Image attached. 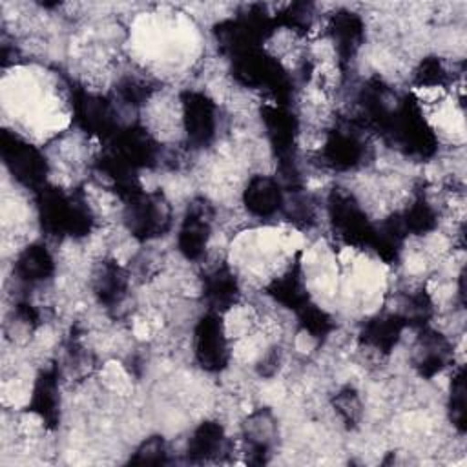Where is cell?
<instances>
[{
  "instance_id": "obj_26",
  "label": "cell",
  "mask_w": 467,
  "mask_h": 467,
  "mask_svg": "<svg viewBox=\"0 0 467 467\" xmlns=\"http://www.w3.org/2000/svg\"><path fill=\"white\" fill-rule=\"evenodd\" d=\"M162 460H164V443L161 438H151L144 441L133 458V462H140V463H159Z\"/></svg>"
},
{
  "instance_id": "obj_12",
  "label": "cell",
  "mask_w": 467,
  "mask_h": 467,
  "mask_svg": "<svg viewBox=\"0 0 467 467\" xmlns=\"http://www.w3.org/2000/svg\"><path fill=\"white\" fill-rule=\"evenodd\" d=\"M332 35L341 58H350L363 36V24L358 15L341 11L332 20Z\"/></svg>"
},
{
  "instance_id": "obj_15",
  "label": "cell",
  "mask_w": 467,
  "mask_h": 467,
  "mask_svg": "<svg viewBox=\"0 0 467 467\" xmlns=\"http://www.w3.org/2000/svg\"><path fill=\"white\" fill-rule=\"evenodd\" d=\"M53 272V259L46 246L33 244L26 248L16 261V274L27 283H36L46 279Z\"/></svg>"
},
{
  "instance_id": "obj_23",
  "label": "cell",
  "mask_w": 467,
  "mask_h": 467,
  "mask_svg": "<svg viewBox=\"0 0 467 467\" xmlns=\"http://www.w3.org/2000/svg\"><path fill=\"white\" fill-rule=\"evenodd\" d=\"M336 410L339 412V416L347 421V423H354L358 421L359 414H361V403L358 394L352 389H345L341 390L336 400H334Z\"/></svg>"
},
{
  "instance_id": "obj_21",
  "label": "cell",
  "mask_w": 467,
  "mask_h": 467,
  "mask_svg": "<svg viewBox=\"0 0 467 467\" xmlns=\"http://www.w3.org/2000/svg\"><path fill=\"white\" fill-rule=\"evenodd\" d=\"M299 319L305 330H308L312 336H323L330 328L328 316L312 305H306L299 310Z\"/></svg>"
},
{
  "instance_id": "obj_4",
  "label": "cell",
  "mask_w": 467,
  "mask_h": 467,
  "mask_svg": "<svg viewBox=\"0 0 467 467\" xmlns=\"http://www.w3.org/2000/svg\"><path fill=\"white\" fill-rule=\"evenodd\" d=\"M330 215L337 234L354 244H372L376 230L368 224L361 208L347 193H334L330 199Z\"/></svg>"
},
{
  "instance_id": "obj_5",
  "label": "cell",
  "mask_w": 467,
  "mask_h": 467,
  "mask_svg": "<svg viewBox=\"0 0 467 467\" xmlns=\"http://www.w3.org/2000/svg\"><path fill=\"white\" fill-rule=\"evenodd\" d=\"M195 356L208 370H219L226 365V341L217 314H206L199 321L195 328Z\"/></svg>"
},
{
  "instance_id": "obj_20",
  "label": "cell",
  "mask_w": 467,
  "mask_h": 467,
  "mask_svg": "<svg viewBox=\"0 0 467 467\" xmlns=\"http://www.w3.org/2000/svg\"><path fill=\"white\" fill-rule=\"evenodd\" d=\"M401 224L405 232H414V234H423L434 228L436 224V215L432 208L425 201H416L401 217Z\"/></svg>"
},
{
  "instance_id": "obj_7",
  "label": "cell",
  "mask_w": 467,
  "mask_h": 467,
  "mask_svg": "<svg viewBox=\"0 0 467 467\" xmlns=\"http://www.w3.org/2000/svg\"><path fill=\"white\" fill-rule=\"evenodd\" d=\"M210 234V210L208 206L197 202L192 204L182 228L179 232V250L188 257V259H197L208 241Z\"/></svg>"
},
{
  "instance_id": "obj_22",
  "label": "cell",
  "mask_w": 467,
  "mask_h": 467,
  "mask_svg": "<svg viewBox=\"0 0 467 467\" xmlns=\"http://www.w3.org/2000/svg\"><path fill=\"white\" fill-rule=\"evenodd\" d=\"M447 73H445V67L441 66V62L434 57H429L425 58L418 71H416V80L420 86H441L443 80H445Z\"/></svg>"
},
{
  "instance_id": "obj_19",
  "label": "cell",
  "mask_w": 467,
  "mask_h": 467,
  "mask_svg": "<svg viewBox=\"0 0 467 467\" xmlns=\"http://www.w3.org/2000/svg\"><path fill=\"white\" fill-rule=\"evenodd\" d=\"M95 290L104 303H115L126 290V281L117 265L106 263L95 279Z\"/></svg>"
},
{
  "instance_id": "obj_25",
  "label": "cell",
  "mask_w": 467,
  "mask_h": 467,
  "mask_svg": "<svg viewBox=\"0 0 467 467\" xmlns=\"http://www.w3.org/2000/svg\"><path fill=\"white\" fill-rule=\"evenodd\" d=\"M150 91H151V88L144 80H139V78H126L119 86L120 97L130 104H140L142 100H146L150 97Z\"/></svg>"
},
{
  "instance_id": "obj_1",
  "label": "cell",
  "mask_w": 467,
  "mask_h": 467,
  "mask_svg": "<svg viewBox=\"0 0 467 467\" xmlns=\"http://www.w3.org/2000/svg\"><path fill=\"white\" fill-rule=\"evenodd\" d=\"M42 228L51 235H84L89 230V212L58 190H44L38 199Z\"/></svg>"
},
{
  "instance_id": "obj_17",
  "label": "cell",
  "mask_w": 467,
  "mask_h": 467,
  "mask_svg": "<svg viewBox=\"0 0 467 467\" xmlns=\"http://www.w3.org/2000/svg\"><path fill=\"white\" fill-rule=\"evenodd\" d=\"M204 296L215 308H228L237 296V283L226 268H215L204 283Z\"/></svg>"
},
{
  "instance_id": "obj_14",
  "label": "cell",
  "mask_w": 467,
  "mask_h": 467,
  "mask_svg": "<svg viewBox=\"0 0 467 467\" xmlns=\"http://www.w3.org/2000/svg\"><path fill=\"white\" fill-rule=\"evenodd\" d=\"M31 410L38 412L47 423H57L58 418V392L55 372H44L35 383L31 396Z\"/></svg>"
},
{
  "instance_id": "obj_8",
  "label": "cell",
  "mask_w": 467,
  "mask_h": 467,
  "mask_svg": "<svg viewBox=\"0 0 467 467\" xmlns=\"http://www.w3.org/2000/svg\"><path fill=\"white\" fill-rule=\"evenodd\" d=\"M244 204L257 217H268L275 213L283 204L279 182L265 175L254 177L244 190Z\"/></svg>"
},
{
  "instance_id": "obj_10",
  "label": "cell",
  "mask_w": 467,
  "mask_h": 467,
  "mask_svg": "<svg viewBox=\"0 0 467 467\" xmlns=\"http://www.w3.org/2000/svg\"><path fill=\"white\" fill-rule=\"evenodd\" d=\"M325 161L339 170L356 166L363 157V144L354 133L334 131L325 144Z\"/></svg>"
},
{
  "instance_id": "obj_6",
  "label": "cell",
  "mask_w": 467,
  "mask_h": 467,
  "mask_svg": "<svg viewBox=\"0 0 467 467\" xmlns=\"http://www.w3.org/2000/svg\"><path fill=\"white\" fill-rule=\"evenodd\" d=\"M184 128L190 142L202 146L206 144L215 131V108L201 93L184 95Z\"/></svg>"
},
{
  "instance_id": "obj_11",
  "label": "cell",
  "mask_w": 467,
  "mask_h": 467,
  "mask_svg": "<svg viewBox=\"0 0 467 467\" xmlns=\"http://www.w3.org/2000/svg\"><path fill=\"white\" fill-rule=\"evenodd\" d=\"M403 317L401 316H385L370 321L363 330V341L370 348L378 352H389L400 339L403 330Z\"/></svg>"
},
{
  "instance_id": "obj_3",
  "label": "cell",
  "mask_w": 467,
  "mask_h": 467,
  "mask_svg": "<svg viewBox=\"0 0 467 467\" xmlns=\"http://www.w3.org/2000/svg\"><path fill=\"white\" fill-rule=\"evenodd\" d=\"M2 157L15 179L22 184L36 188L44 182L47 171L46 159L38 150L7 131L2 133Z\"/></svg>"
},
{
  "instance_id": "obj_18",
  "label": "cell",
  "mask_w": 467,
  "mask_h": 467,
  "mask_svg": "<svg viewBox=\"0 0 467 467\" xmlns=\"http://www.w3.org/2000/svg\"><path fill=\"white\" fill-rule=\"evenodd\" d=\"M223 445V429L217 423H202L188 447V454L192 458H210L213 456Z\"/></svg>"
},
{
  "instance_id": "obj_16",
  "label": "cell",
  "mask_w": 467,
  "mask_h": 467,
  "mask_svg": "<svg viewBox=\"0 0 467 467\" xmlns=\"http://www.w3.org/2000/svg\"><path fill=\"white\" fill-rule=\"evenodd\" d=\"M268 292L275 297V301H279L281 305L296 312H299L303 306L308 305V294L305 290V285H303V279L299 277L297 268H292L283 277L275 279L268 288Z\"/></svg>"
},
{
  "instance_id": "obj_9",
  "label": "cell",
  "mask_w": 467,
  "mask_h": 467,
  "mask_svg": "<svg viewBox=\"0 0 467 467\" xmlns=\"http://www.w3.org/2000/svg\"><path fill=\"white\" fill-rule=\"evenodd\" d=\"M75 109L84 130L99 135H108L113 131L115 119L111 106L106 100L91 95H80L75 102Z\"/></svg>"
},
{
  "instance_id": "obj_13",
  "label": "cell",
  "mask_w": 467,
  "mask_h": 467,
  "mask_svg": "<svg viewBox=\"0 0 467 467\" xmlns=\"http://www.w3.org/2000/svg\"><path fill=\"white\" fill-rule=\"evenodd\" d=\"M449 358V345L443 337H440V334L436 332H427L421 337V345H420V352H418V359H416V367L420 370L421 376H434L436 372H440Z\"/></svg>"
},
{
  "instance_id": "obj_24",
  "label": "cell",
  "mask_w": 467,
  "mask_h": 467,
  "mask_svg": "<svg viewBox=\"0 0 467 467\" xmlns=\"http://www.w3.org/2000/svg\"><path fill=\"white\" fill-rule=\"evenodd\" d=\"M451 410L454 423L463 429L465 420V385H463V370H460L452 379V390H451Z\"/></svg>"
},
{
  "instance_id": "obj_2",
  "label": "cell",
  "mask_w": 467,
  "mask_h": 467,
  "mask_svg": "<svg viewBox=\"0 0 467 467\" xmlns=\"http://www.w3.org/2000/svg\"><path fill=\"white\" fill-rule=\"evenodd\" d=\"M126 223L130 232L140 239L159 235L170 226V206L157 193L137 192L128 197Z\"/></svg>"
}]
</instances>
